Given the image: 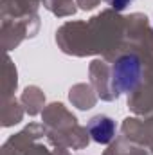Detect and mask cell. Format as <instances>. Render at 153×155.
<instances>
[{"mask_svg": "<svg viewBox=\"0 0 153 155\" xmlns=\"http://www.w3.org/2000/svg\"><path fill=\"white\" fill-rule=\"evenodd\" d=\"M88 132H90V135L96 143L106 144L115 135V123L106 116H96L88 123Z\"/></svg>", "mask_w": 153, "mask_h": 155, "instance_id": "cell-1", "label": "cell"}, {"mask_svg": "<svg viewBox=\"0 0 153 155\" xmlns=\"http://www.w3.org/2000/svg\"><path fill=\"white\" fill-rule=\"evenodd\" d=\"M106 2H108L114 9H119V11H121V9H124L132 0H106Z\"/></svg>", "mask_w": 153, "mask_h": 155, "instance_id": "cell-2", "label": "cell"}]
</instances>
